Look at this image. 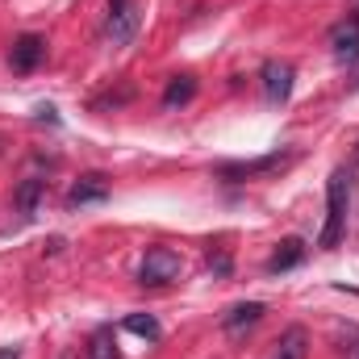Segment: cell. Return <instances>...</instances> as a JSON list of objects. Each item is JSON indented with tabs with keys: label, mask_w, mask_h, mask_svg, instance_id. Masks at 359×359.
<instances>
[{
	"label": "cell",
	"mask_w": 359,
	"mask_h": 359,
	"mask_svg": "<svg viewBox=\"0 0 359 359\" xmlns=\"http://www.w3.org/2000/svg\"><path fill=\"white\" fill-rule=\"evenodd\" d=\"M301 259H305V243H301V238H284V243L276 247V255L268 259V271L271 276H280V271L297 268Z\"/></svg>",
	"instance_id": "obj_10"
},
{
	"label": "cell",
	"mask_w": 359,
	"mask_h": 359,
	"mask_svg": "<svg viewBox=\"0 0 359 359\" xmlns=\"http://www.w3.org/2000/svg\"><path fill=\"white\" fill-rule=\"evenodd\" d=\"M138 25H142L138 0H113V13H109V38H113V46H130L134 34H138Z\"/></svg>",
	"instance_id": "obj_3"
},
{
	"label": "cell",
	"mask_w": 359,
	"mask_h": 359,
	"mask_svg": "<svg viewBox=\"0 0 359 359\" xmlns=\"http://www.w3.org/2000/svg\"><path fill=\"white\" fill-rule=\"evenodd\" d=\"M355 21H359V0H355Z\"/></svg>",
	"instance_id": "obj_18"
},
{
	"label": "cell",
	"mask_w": 359,
	"mask_h": 359,
	"mask_svg": "<svg viewBox=\"0 0 359 359\" xmlns=\"http://www.w3.org/2000/svg\"><path fill=\"white\" fill-rule=\"evenodd\" d=\"M355 163H359V147H355Z\"/></svg>",
	"instance_id": "obj_19"
},
{
	"label": "cell",
	"mask_w": 359,
	"mask_h": 359,
	"mask_svg": "<svg viewBox=\"0 0 359 359\" xmlns=\"http://www.w3.org/2000/svg\"><path fill=\"white\" fill-rule=\"evenodd\" d=\"M109 196V184H104V176H84L72 192H67V205L72 209H80V205H92V201H104Z\"/></svg>",
	"instance_id": "obj_9"
},
{
	"label": "cell",
	"mask_w": 359,
	"mask_h": 359,
	"mask_svg": "<svg viewBox=\"0 0 359 359\" xmlns=\"http://www.w3.org/2000/svg\"><path fill=\"white\" fill-rule=\"evenodd\" d=\"M42 55H46V42H42L38 34H21V38L13 42L8 63H13V72H34V67L42 63Z\"/></svg>",
	"instance_id": "obj_5"
},
{
	"label": "cell",
	"mask_w": 359,
	"mask_h": 359,
	"mask_svg": "<svg viewBox=\"0 0 359 359\" xmlns=\"http://www.w3.org/2000/svg\"><path fill=\"white\" fill-rule=\"evenodd\" d=\"M347 192H351L347 172H343V168L330 172V184H326V226H322V234H318V247H322V251H334V247L343 243V226H347Z\"/></svg>",
	"instance_id": "obj_1"
},
{
	"label": "cell",
	"mask_w": 359,
	"mask_h": 359,
	"mask_svg": "<svg viewBox=\"0 0 359 359\" xmlns=\"http://www.w3.org/2000/svg\"><path fill=\"white\" fill-rule=\"evenodd\" d=\"M121 330H130V334H138V339H151V343L163 334V330H159V322H155L151 313H130V318L121 322Z\"/></svg>",
	"instance_id": "obj_15"
},
{
	"label": "cell",
	"mask_w": 359,
	"mask_h": 359,
	"mask_svg": "<svg viewBox=\"0 0 359 359\" xmlns=\"http://www.w3.org/2000/svg\"><path fill=\"white\" fill-rule=\"evenodd\" d=\"M180 271H184V264H180V255L172 251V247H151L147 255H142V264H138V280L142 284H172V280H180Z\"/></svg>",
	"instance_id": "obj_2"
},
{
	"label": "cell",
	"mask_w": 359,
	"mask_h": 359,
	"mask_svg": "<svg viewBox=\"0 0 359 359\" xmlns=\"http://www.w3.org/2000/svg\"><path fill=\"white\" fill-rule=\"evenodd\" d=\"M209 271H217V276H226V271H230V255H217V259L209 255Z\"/></svg>",
	"instance_id": "obj_16"
},
{
	"label": "cell",
	"mask_w": 359,
	"mask_h": 359,
	"mask_svg": "<svg viewBox=\"0 0 359 359\" xmlns=\"http://www.w3.org/2000/svg\"><path fill=\"white\" fill-rule=\"evenodd\" d=\"M259 80H264V96H268L271 104H284L288 92H292V67L280 63V59H268L264 72H259Z\"/></svg>",
	"instance_id": "obj_4"
},
{
	"label": "cell",
	"mask_w": 359,
	"mask_h": 359,
	"mask_svg": "<svg viewBox=\"0 0 359 359\" xmlns=\"http://www.w3.org/2000/svg\"><path fill=\"white\" fill-rule=\"evenodd\" d=\"M0 359H21V351L17 347H0Z\"/></svg>",
	"instance_id": "obj_17"
},
{
	"label": "cell",
	"mask_w": 359,
	"mask_h": 359,
	"mask_svg": "<svg viewBox=\"0 0 359 359\" xmlns=\"http://www.w3.org/2000/svg\"><path fill=\"white\" fill-rule=\"evenodd\" d=\"M42 196H46V184H42V180H21V188H17V209H21V217H25V222H29V217H38Z\"/></svg>",
	"instance_id": "obj_11"
},
{
	"label": "cell",
	"mask_w": 359,
	"mask_h": 359,
	"mask_svg": "<svg viewBox=\"0 0 359 359\" xmlns=\"http://www.w3.org/2000/svg\"><path fill=\"white\" fill-rule=\"evenodd\" d=\"M305 355H309V334H305L301 326L284 330V339H280L276 351H271V359H305Z\"/></svg>",
	"instance_id": "obj_12"
},
{
	"label": "cell",
	"mask_w": 359,
	"mask_h": 359,
	"mask_svg": "<svg viewBox=\"0 0 359 359\" xmlns=\"http://www.w3.org/2000/svg\"><path fill=\"white\" fill-rule=\"evenodd\" d=\"M192 96H196V80H192V76H176V80L168 84V92H163V104L176 109V104H188Z\"/></svg>",
	"instance_id": "obj_14"
},
{
	"label": "cell",
	"mask_w": 359,
	"mask_h": 359,
	"mask_svg": "<svg viewBox=\"0 0 359 359\" xmlns=\"http://www.w3.org/2000/svg\"><path fill=\"white\" fill-rule=\"evenodd\" d=\"M330 46H334V55L343 59V63H355L359 59V21H339L334 29H330Z\"/></svg>",
	"instance_id": "obj_7"
},
{
	"label": "cell",
	"mask_w": 359,
	"mask_h": 359,
	"mask_svg": "<svg viewBox=\"0 0 359 359\" xmlns=\"http://www.w3.org/2000/svg\"><path fill=\"white\" fill-rule=\"evenodd\" d=\"M288 168V155H264V159H251V163H226L222 176L226 180H255V176H268V172H280Z\"/></svg>",
	"instance_id": "obj_6"
},
{
	"label": "cell",
	"mask_w": 359,
	"mask_h": 359,
	"mask_svg": "<svg viewBox=\"0 0 359 359\" xmlns=\"http://www.w3.org/2000/svg\"><path fill=\"white\" fill-rule=\"evenodd\" d=\"M259 318H264V305H259V301H243V305H234L230 313H222V330H226V334H238L243 326H255Z\"/></svg>",
	"instance_id": "obj_8"
},
{
	"label": "cell",
	"mask_w": 359,
	"mask_h": 359,
	"mask_svg": "<svg viewBox=\"0 0 359 359\" xmlns=\"http://www.w3.org/2000/svg\"><path fill=\"white\" fill-rule=\"evenodd\" d=\"M88 359H121L117 355V339H113V326H100L88 339Z\"/></svg>",
	"instance_id": "obj_13"
}]
</instances>
